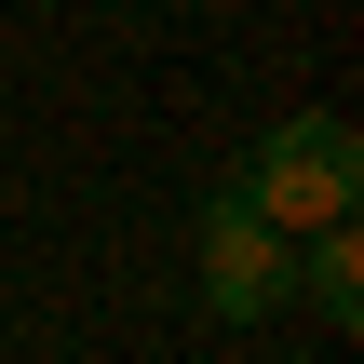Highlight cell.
Wrapping results in <instances>:
<instances>
[{
    "instance_id": "obj_1",
    "label": "cell",
    "mask_w": 364,
    "mask_h": 364,
    "mask_svg": "<svg viewBox=\"0 0 364 364\" xmlns=\"http://www.w3.org/2000/svg\"><path fill=\"white\" fill-rule=\"evenodd\" d=\"M284 243H311V230H338V216H364V135L338 122V108H284L270 135H257V162L230 176Z\"/></svg>"
},
{
    "instance_id": "obj_2",
    "label": "cell",
    "mask_w": 364,
    "mask_h": 364,
    "mask_svg": "<svg viewBox=\"0 0 364 364\" xmlns=\"http://www.w3.org/2000/svg\"><path fill=\"white\" fill-rule=\"evenodd\" d=\"M284 284H297L284 230H270L243 189H216V203H203V311H216V324H270Z\"/></svg>"
},
{
    "instance_id": "obj_3",
    "label": "cell",
    "mask_w": 364,
    "mask_h": 364,
    "mask_svg": "<svg viewBox=\"0 0 364 364\" xmlns=\"http://www.w3.org/2000/svg\"><path fill=\"white\" fill-rule=\"evenodd\" d=\"M284 297H297L311 324H338V338L364 324V230H351V216H338V230H311V257H297V284H284Z\"/></svg>"
}]
</instances>
